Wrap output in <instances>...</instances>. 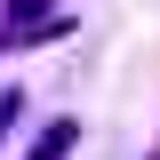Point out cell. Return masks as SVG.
<instances>
[{"label":"cell","mask_w":160,"mask_h":160,"mask_svg":"<svg viewBox=\"0 0 160 160\" xmlns=\"http://www.w3.org/2000/svg\"><path fill=\"white\" fill-rule=\"evenodd\" d=\"M72 136H80V120H48V136L32 144V160H64V152H72Z\"/></svg>","instance_id":"obj_1"},{"label":"cell","mask_w":160,"mask_h":160,"mask_svg":"<svg viewBox=\"0 0 160 160\" xmlns=\"http://www.w3.org/2000/svg\"><path fill=\"white\" fill-rule=\"evenodd\" d=\"M16 120H24V88H0V136H8Z\"/></svg>","instance_id":"obj_2"}]
</instances>
